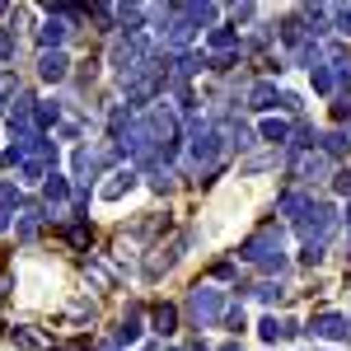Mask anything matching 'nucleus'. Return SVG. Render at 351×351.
<instances>
[{
  "label": "nucleus",
  "mask_w": 351,
  "mask_h": 351,
  "mask_svg": "<svg viewBox=\"0 0 351 351\" xmlns=\"http://www.w3.org/2000/svg\"><path fill=\"white\" fill-rule=\"evenodd\" d=\"M75 173H94V150H75Z\"/></svg>",
  "instance_id": "nucleus-23"
},
{
  "label": "nucleus",
  "mask_w": 351,
  "mask_h": 351,
  "mask_svg": "<svg viewBox=\"0 0 351 351\" xmlns=\"http://www.w3.org/2000/svg\"><path fill=\"white\" fill-rule=\"evenodd\" d=\"M258 332H263V342H281V337H291V332H295V324H281V319L271 314V319H263Z\"/></svg>",
  "instance_id": "nucleus-13"
},
{
  "label": "nucleus",
  "mask_w": 351,
  "mask_h": 351,
  "mask_svg": "<svg viewBox=\"0 0 351 351\" xmlns=\"http://www.w3.org/2000/svg\"><path fill=\"white\" fill-rule=\"evenodd\" d=\"M10 56H14V38L0 28V61H10Z\"/></svg>",
  "instance_id": "nucleus-26"
},
{
  "label": "nucleus",
  "mask_w": 351,
  "mask_h": 351,
  "mask_svg": "<svg viewBox=\"0 0 351 351\" xmlns=\"http://www.w3.org/2000/svg\"><path fill=\"white\" fill-rule=\"evenodd\" d=\"M150 324H155V332H160V337H169V332L178 328V309H173V304H155Z\"/></svg>",
  "instance_id": "nucleus-11"
},
{
  "label": "nucleus",
  "mask_w": 351,
  "mask_h": 351,
  "mask_svg": "<svg viewBox=\"0 0 351 351\" xmlns=\"http://www.w3.org/2000/svg\"><path fill=\"white\" fill-rule=\"evenodd\" d=\"M132 183H136V173H132V169H122V173H112V183H104V188H99V197H104V202H117V197L132 188Z\"/></svg>",
  "instance_id": "nucleus-10"
},
{
  "label": "nucleus",
  "mask_w": 351,
  "mask_h": 351,
  "mask_svg": "<svg viewBox=\"0 0 351 351\" xmlns=\"http://www.w3.org/2000/svg\"><path fill=\"white\" fill-rule=\"evenodd\" d=\"M10 206H19V192H14V183H0V211L10 216Z\"/></svg>",
  "instance_id": "nucleus-20"
},
{
  "label": "nucleus",
  "mask_w": 351,
  "mask_h": 351,
  "mask_svg": "<svg viewBox=\"0 0 351 351\" xmlns=\"http://www.w3.org/2000/svg\"><path fill=\"white\" fill-rule=\"evenodd\" d=\"M211 47H216V71H225V66H230V52H234V47H239V33H234V28L230 24H220V28H211Z\"/></svg>",
  "instance_id": "nucleus-5"
},
{
  "label": "nucleus",
  "mask_w": 351,
  "mask_h": 351,
  "mask_svg": "<svg viewBox=\"0 0 351 351\" xmlns=\"http://www.w3.org/2000/svg\"><path fill=\"white\" fill-rule=\"evenodd\" d=\"M66 33H71V28L61 24V19H47V24L38 28V43H43V47H47V52H56V47H61V43H66Z\"/></svg>",
  "instance_id": "nucleus-8"
},
{
  "label": "nucleus",
  "mask_w": 351,
  "mask_h": 351,
  "mask_svg": "<svg viewBox=\"0 0 351 351\" xmlns=\"http://www.w3.org/2000/svg\"><path fill=\"white\" fill-rule=\"evenodd\" d=\"M263 141L281 145V141H291V127H286V122H276V117H267V122H263Z\"/></svg>",
  "instance_id": "nucleus-14"
},
{
  "label": "nucleus",
  "mask_w": 351,
  "mask_h": 351,
  "mask_svg": "<svg viewBox=\"0 0 351 351\" xmlns=\"http://www.w3.org/2000/svg\"><path fill=\"white\" fill-rule=\"evenodd\" d=\"M239 258H243V263H253V267L281 271V267H286V248H281V234H276V230H263V234L243 239Z\"/></svg>",
  "instance_id": "nucleus-1"
},
{
  "label": "nucleus",
  "mask_w": 351,
  "mask_h": 351,
  "mask_svg": "<svg viewBox=\"0 0 351 351\" xmlns=\"http://www.w3.org/2000/svg\"><path fill=\"white\" fill-rule=\"evenodd\" d=\"M136 337H141V304H132V309L122 314V328H117V342H122V347H132Z\"/></svg>",
  "instance_id": "nucleus-9"
},
{
  "label": "nucleus",
  "mask_w": 351,
  "mask_h": 351,
  "mask_svg": "<svg viewBox=\"0 0 351 351\" xmlns=\"http://www.w3.org/2000/svg\"><path fill=\"white\" fill-rule=\"evenodd\" d=\"M267 164H276V150H271V155H253V160L243 164V173H263Z\"/></svg>",
  "instance_id": "nucleus-21"
},
{
  "label": "nucleus",
  "mask_w": 351,
  "mask_h": 351,
  "mask_svg": "<svg viewBox=\"0 0 351 351\" xmlns=\"http://www.w3.org/2000/svg\"><path fill=\"white\" fill-rule=\"evenodd\" d=\"M225 291H216V286H192V295H188V314H192V324L197 328H211L216 319H225Z\"/></svg>",
  "instance_id": "nucleus-2"
},
{
  "label": "nucleus",
  "mask_w": 351,
  "mask_h": 351,
  "mask_svg": "<svg viewBox=\"0 0 351 351\" xmlns=\"http://www.w3.org/2000/svg\"><path fill=\"white\" fill-rule=\"evenodd\" d=\"M225 328H230V332H243V309H239V304L225 309Z\"/></svg>",
  "instance_id": "nucleus-22"
},
{
  "label": "nucleus",
  "mask_w": 351,
  "mask_h": 351,
  "mask_svg": "<svg viewBox=\"0 0 351 351\" xmlns=\"http://www.w3.org/2000/svg\"><path fill=\"white\" fill-rule=\"evenodd\" d=\"M271 104H276V84L271 80H263V84H253V89H248V108H271Z\"/></svg>",
  "instance_id": "nucleus-12"
},
{
  "label": "nucleus",
  "mask_w": 351,
  "mask_h": 351,
  "mask_svg": "<svg viewBox=\"0 0 351 351\" xmlns=\"http://www.w3.org/2000/svg\"><path fill=\"white\" fill-rule=\"evenodd\" d=\"M328 230H332V206H328V202H309L304 216H300V234H304V243H324Z\"/></svg>",
  "instance_id": "nucleus-3"
},
{
  "label": "nucleus",
  "mask_w": 351,
  "mask_h": 351,
  "mask_svg": "<svg viewBox=\"0 0 351 351\" xmlns=\"http://www.w3.org/2000/svg\"><path fill=\"white\" fill-rule=\"evenodd\" d=\"M0 230H10V216H5V211H0Z\"/></svg>",
  "instance_id": "nucleus-27"
},
{
  "label": "nucleus",
  "mask_w": 351,
  "mask_h": 351,
  "mask_svg": "<svg viewBox=\"0 0 351 351\" xmlns=\"http://www.w3.org/2000/svg\"><path fill=\"white\" fill-rule=\"evenodd\" d=\"M253 295L263 300V304H271V300H281V286L276 281H263V286H253Z\"/></svg>",
  "instance_id": "nucleus-19"
},
{
  "label": "nucleus",
  "mask_w": 351,
  "mask_h": 351,
  "mask_svg": "<svg viewBox=\"0 0 351 351\" xmlns=\"http://www.w3.org/2000/svg\"><path fill=\"white\" fill-rule=\"evenodd\" d=\"M332 14H337V33H342V38H351V10H347V5H337Z\"/></svg>",
  "instance_id": "nucleus-24"
},
{
  "label": "nucleus",
  "mask_w": 351,
  "mask_h": 351,
  "mask_svg": "<svg viewBox=\"0 0 351 351\" xmlns=\"http://www.w3.org/2000/svg\"><path fill=\"white\" fill-rule=\"evenodd\" d=\"M56 117H61V108H56V104H38V108H33V127H52Z\"/></svg>",
  "instance_id": "nucleus-15"
},
{
  "label": "nucleus",
  "mask_w": 351,
  "mask_h": 351,
  "mask_svg": "<svg viewBox=\"0 0 351 351\" xmlns=\"http://www.w3.org/2000/svg\"><path fill=\"white\" fill-rule=\"evenodd\" d=\"M66 243H75V248H89V225H71V230H66Z\"/></svg>",
  "instance_id": "nucleus-18"
},
{
  "label": "nucleus",
  "mask_w": 351,
  "mask_h": 351,
  "mask_svg": "<svg viewBox=\"0 0 351 351\" xmlns=\"http://www.w3.org/2000/svg\"><path fill=\"white\" fill-rule=\"evenodd\" d=\"M43 192H47V202H66V192H71V188H66V178H56V173H52V178L43 183Z\"/></svg>",
  "instance_id": "nucleus-17"
},
{
  "label": "nucleus",
  "mask_w": 351,
  "mask_h": 351,
  "mask_svg": "<svg viewBox=\"0 0 351 351\" xmlns=\"http://www.w3.org/2000/svg\"><path fill=\"white\" fill-rule=\"evenodd\" d=\"M332 192H342V197H351V169H342V173L332 178Z\"/></svg>",
  "instance_id": "nucleus-25"
},
{
  "label": "nucleus",
  "mask_w": 351,
  "mask_h": 351,
  "mask_svg": "<svg viewBox=\"0 0 351 351\" xmlns=\"http://www.w3.org/2000/svg\"><path fill=\"white\" fill-rule=\"evenodd\" d=\"M66 71H71L66 52H43V61H38V75L43 80H66Z\"/></svg>",
  "instance_id": "nucleus-7"
},
{
  "label": "nucleus",
  "mask_w": 351,
  "mask_h": 351,
  "mask_svg": "<svg viewBox=\"0 0 351 351\" xmlns=\"http://www.w3.org/2000/svg\"><path fill=\"white\" fill-rule=\"evenodd\" d=\"M169 14H173V24H169V33H164V43H169V47H188L192 33H197V24H192V19H183L178 10H169Z\"/></svg>",
  "instance_id": "nucleus-6"
},
{
  "label": "nucleus",
  "mask_w": 351,
  "mask_h": 351,
  "mask_svg": "<svg viewBox=\"0 0 351 351\" xmlns=\"http://www.w3.org/2000/svg\"><path fill=\"white\" fill-rule=\"evenodd\" d=\"M347 145H351V141L342 132H328L324 136V155H347Z\"/></svg>",
  "instance_id": "nucleus-16"
},
{
  "label": "nucleus",
  "mask_w": 351,
  "mask_h": 351,
  "mask_svg": "<svg viewBox=\"0 0 351 351\" xmlns=\"http://www.w3.org/2000/svg\"><path fill=\"white\" fill-rule=\"evenodd\" d=\"M309 332L324 337V342H342V337H351V319H342V314H319L309 324Z\"/></svg>",
  "instance_id": "nucleus-4"
}]
</instances>
